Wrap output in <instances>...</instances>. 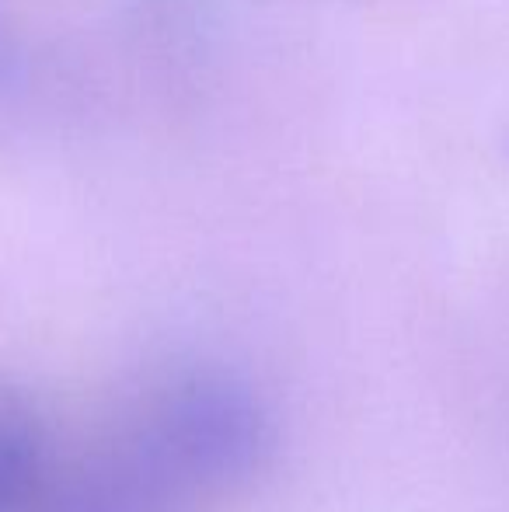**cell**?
Masks as SVG:
<instances>
[{
	"label": "cell",
	"mask_w": 509,
	"mask_h": 512,
	"mask_svg": "<svg viewBox=\"0 0 509 512\" xmlns=\"http://www.w3.org/2000/svg\"><path fill=\"white\" fill-rule=\"evenodd\" d=\"M7 70V35H4V21H0V81H4Z\"/></svg>",
	"instance_id": "obj_3"
},
{
	"label": "cell",
	"mask_w": 509,
	"mask_h": 512,
	"mask_svg": "<svg viewBox=\"0 0 509 512\" xmlns=\"http://www.w3.org/2000/svg\"><path fill=\"white\" fill-rule=\"evenodd\" d=\"M42 467V436L25 405L0 394V512H11L32 492Z\"/></svg>",
	"instance_id": "obj_2"
},
{
	"label": "cell",
	"mask_w": 509,
	"mask_h": 512,
	"mask_svg": "<svg viewBox=\"0 0 509 512\" xmlns=\"http://www.w3.org/2000/svg\"><path fill=\"white\" fill-rule=\"evenodd\" d=\"M265 422L238 387L189 380L81 467L49 512H178L262 457Z\"/></svg>",
	"instance_id": "obj_1"
}]
</instances>
